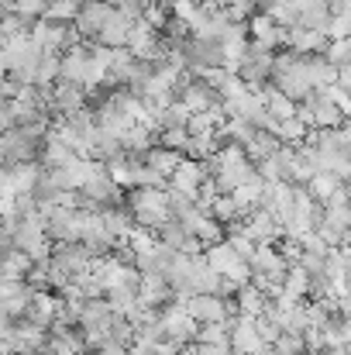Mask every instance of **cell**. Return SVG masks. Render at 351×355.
Here are the masks:
<instances>
[{
    "label": "cell",
    "instance_id": "3957f363",
    "mask_svg": "<svg viewBox=\"0 0 351 355\" xmlns=\"http://www.w3.org/2000/svg\"><path fill=\"white\" fill-rule=\"evenodd\" d=\"M269 83H272L279 94H286L289 101H296V104L307 101V97L314 94V83H310V73H307V55H296V52L276 55Z\"/></svg>",
    "mask_w": 351,
    "mask_h": 355
},
{
    "label": "cell",
    "instance_id": "30bf717a",
    "mask_svg": "<svg viewBox=\"0 0 351 355\" xmlns=\"http://www.w3.org/2000/svg\"><path fill=\"white\" fill-rule=\"evenodd\" d=\"M31 38L45 49V52H69L76 42H80V31L73 28V24H52V21H45V17H38L35 24H31Z\"/></svg>",
    "mask_w": 351,
    "mask_h": 355
},
{
    "label": "cell",
    "instance_id": "7a4b0ae2",
    "mask_svg": "<svg viewBox=\"0 0 351 355\" xmlns=\"http://www.w3.org/2000/svg\"><path fill=\"white\" fill-rule=\"evenodd\" d=\"M124 207H127L131 221L148 232H159L165 221H172L169 193L162 187H131V193L124 197Z\"/></svg>",
    "mask_w": 351,
    "mask_h": 355
},
{
    "label": "cell",
    "instance_id": "ba28073f",
    "mask_svg": "<svg viewBox=\"0 0 351 355\" xmlns=\"http://www.w3.org/2000/svg\"><path fill=\"white\" fill-rule=\"evenodd\" d=\"M45 94H48V114H52V121L69 118V114H76V111H83V107L90 104L87 90L76 87V83H69V80H62V76H59Z\"/></svg>",
    "mask_w": 351,
    "mask_h": 355
},
{
    "label": "cell",
    "instance_id": "1f68e13d",
    "mask_svg": "<svg viewBox=\"0 0 351 355\" xmlns=\"http://www.w3.org/2000/svg\"><path fill=\"white\" fill-rule=\"evenodd\" d=\"M190 355H234L231 342H197Z\"/></svg>",
    "mask_w": 351,
    "mask_h": 355
},
{
    "label": "cell",
    "instance_id": "d4e9b609",
    "mask_svg": "<svg viewBox=\"0 0 351 355\" xmlns=\"http://www.w3.org/2000/svg\"><path fill=\"white\" fill-rule=\"evenodd\" d=\"M282 290L286 293H293L296 300H303V297H310V272L296 262V266H289L286 269V279H282Z\"/></svg>",
    "mask_w": 351,
    "mask_h": 355
},
{
    "label": "cell",
    "instance_id": "e0dca14e",
    "mask_svg": "<svg viewBox=\"0 0 351 355\" xmlns=\"http://www.w3.org/2000/svg\"><path fill=\"white\" fill-rule=\"evenodd\" d=\"M134 24H138V21H131L127 14H120L114 7V14L107 17V24H104V31L97 35V42L107 45V49H127V38H131Z\"/></svg>",
    "mask_w": 351,
    "mask_h": 355
},
{
    "label": "cell",
    "instance_id": "7402d4cb",
    "mask_svg": "<svg viewBox=\"0 0 351 355\" xmlns=\"http://www.w3.org/2000/svg\"><path fill=\"white\" fill-rule=\"evenodd\" d=\"M234 304H237V314L255 318V314H262V311L269 307V297H265V290H262V286H255V283L248 279V283H241V286H237Z\"/></svg>",
    "mask_w": 351,
    "mask_h": 355
},
{
    "label": "cell",
    "instance_id": "5b68a950",
    "mask_svg": "<svg viewBox=\"0 0 351 355\" xmlns=\"http://www.w3.org/2000/svg\"><path fill=\"white\" fill-rule=\"evenodd\" d=\"M272 62H276V55H272L269 49L248 42V52L241 55V62H237L234 73L244 80L248 94H265V83H269V76H272Z\"/></svg>",
    "mask_w": 351,
    "mask_h": 355
},
{
    "label": "cell",
    "instance_id": "836d02e7",
    "mask_svg": "<svg viewBox=\"0 0 351 355\" xmlns=\"http://www.w3.org/2000/svg\"><path fill=\"white\" fill-rule=\"evenodd\" d=\"M276 3H282V0H258V10H272Z\"/></svg>",
    "mask_w": 351,
    "mask_h": 355
},
{
    "label": "cell",
    "instance_id": "52a82bcc",
    "mask_svg": "<svg viewBox=\"0 0 351 355\" xmlns=\"http://www.w3.org/2000/svg\"><path fill=\"white\" fill-rule=\"evenodd\" d=\"M183 307L200 321V324H228L234 314H237V304L221 297V293H193L183 300Z\"/></svg>",
    "mask_w": 351,
    "mask_h": 355
},
{
    "label": "cell",
    "instance_id": "83f0119b",
    "mask_svg": "<svg viewBox=\"0 0 351 355\" xmlns=\"http://www.w3.org/2000/svg\"><path fill=\"white\" fill-rule=\"evenodd\" d=\"M272 345H276L279 355H307V338H303L300 331H286V328H282Z\"/></svg>",
    "mask_w": 351,
    "mask_h": 355
},
{
    "label": "cell",
    "instance_id": "8fae6325",
    "mask_svg": "<svg viewBox=\"0 0 351 355\" xmlns=\"http://www.w3.org/2000/svg\"><path fill=\"white\" fill-rule=\"evenodd\" d=\"M111 14H114V0H83V3H80V10H76L73 28L80 31V38L97 42V35L104 31V24H107V17H111Z\"/></svg>",
    "mask_w": 351,
    "mask_h": 355
},
{
    "label": "cell",
    "instance_id": "f546056e",
    "mask_svg": "<svg viewBox=\"0 0 351 355\" xmlns=\"http://www.w3.org/2000/svg\"><path fill=\"white\" fill-rule=\"evenodd\" d=\"M324 55H327L334 66L351 62V38H331V42H327V49H324Z\"/></svg>",
    "mask_w": 351,
    "mask_h": 355
},
{
    "label": "cell",
    "instance_id": "44dd1931",
    "mask_svg": "<svg viewBox=\"0 0 351 355\" xmlns=\"http://www.w3.org/2000/svg\"><path fill=\"white\" fill-rule=\"evenodd\" d=\"M183 159H186V155H183V152H176V148H169V145H152L148 152H141V162H145V166H152L155 173H162L165 180L176 173V166H179Z\"/></svg>",
    "mask_w": 351,
    "mask_h": 355
},
{
    "label": "cell",
    "instance_id": "6da1fadb",
    "mask_svg": "<svg viewBox=\"0 0 351 355\" xmlns=\"http://www.w3.org/2000/svg\"><path fill=\"white\" fill-rule=\"evenodd\" d=\"M204 162H207V173H210V183L217 187V193H231L234 187L251 183V180H258V176H262V173H258V166L248 159V152H244L241 145H234V141L217 145Z\"/></svg>",
    "mask_w": 351,
    "mask_h": 355
},
{
    "label": "cell",
    "instance_id": "277c9868",
    "mask_svg": "<svg viewBox=\"0 0 351 355\" xmlns=\"http://www.w3.org/2000/svg\"><path fill=\"white\" fill-rule=\"evenodd\" d=\"M204 259H207V266H210L217 276L231 279L234 286H241V283H248V279H251V266H248V259L234 248L228 238H221L217 245L204 248Z\"/></svg>",
    "mask_w": 351,
    "mask_h": 355
},
{
    "label": "cell",
    "instance_id": "5bb4252c",
    "mask_svg": "<svg viewBox=\"0 0 351 355\" xmlns=\"http://www.w3.org/2000/svg\"><path fill=\"white\" fill-rule=\"evenodd\" d=\"M138 300H141L145 307L162 311V307H169V304L176 300V290L169 286V279H165V276H159V272H141V283H138Z\"/></svg>",
    "mask_w": 351,
    "mask_h": 355
},
{
    "label": "cell",
    "instance_id": "484cf974",
    "mask_svg": "<svg viewBox=\"0 0 351 355\" xmlns=\"http://www.w3.org/2000/svg\"><path fill=\"white\" fill-rule=\"evenodd\" d=\"M262 97H265V107H269V114H272L276 121L296 118V101H289V97H286V94H279L276 87H272V90H265Z\"/></svg>",
    "mask_w": 351,
    "mask_h": 355
},
{
    "label": "cell",
    "instance_id": "d6a6232c",
    "mask_svg": "<svg viewBox=\"0 0 351 355\" xmlns=\"http://www.w3.org/2000/svg\"><path fill=\"white\" fill-rule=\"evenodd\" d=\"M14 128V114H10V97L0 90V131Z\"/></svg>",
    "mask_w": 351,
    "mask_h": 355
},
{
    "label": "cell",
    "instance_id": "9c48e42d",
    "mask_svg": "<svg viewBox=\"0 0 351 355\" xmlns=\"http://www.w3.org/2000/svg\"><path fill=\"white\" fill-rule=\"evenodd\" d=\"M162 335H165L169 342H176V345H190V342H197V335H200V321H197L186 307L169 304V307H162Z\"/></svg>",
    "mask_w": 351,
    "mask_h": 355
},
{
    "label": "cell",
    "instance_id": "ac0fdd59",
    "mask_svg": "<svg viewBox=\"0 0 351 355\" xmlns=\"http://www.w3.org/2000/svg\"><path fill=\"white\" fill-rule=\"evenodd\" d=\"M282 141H279V135L276 131H269V128H251L248 131V138L241 141V148L248 152V159L251 162H262V159H269V155H276V148H279Z\"/></svg>",
    "mask_w": 351,
    "mask_h": 355
},
{
    "label": "cell",
    "instance_id": "603a6c76",
    "mask_svg": "<svg viewBox=\"0 0 351 355\" xmlns=\"http://www.w3.org/2000/svg\"><path fill=\"white\" fill-rule=\"evenodd\" d=\"M341 187H345V180H341V176H334V173H324V169H321V173H314V176H310V183H307V190H310V197H314L317 204H327Z\"/></svg>",
    "mask_w": 351,
    "mask_h": 355
},
{
    "label": "cell",
    "instance_id": "8992f818",
    "mask_svg": "<svg viewBox=\"0 0 351 355\" xmlns=\"http://www.w3.org/2000/svg\"><path fill=\"white\" fill-rule=\"evenodd\" d=\"M83 207H69V204H52V207H42V218H45V235L52 241H80L83 232Z\"/></svg>",
    "mask_w": 351,
    "mask_h": 355
},
{
    "label": "cell",
    "instance_id": "e575fe53",
    "mask_svg": "<svg viewBox=\"0 0 351 355\" xmlns=\"http://www.w3.org/2000/svg\"><path fill=\"white\" fill-rule=\"evenodd\" d=\"M341 3H345V0H327V7H331V10H338Z\"/></svg>",
    "mask_w": 351,
    "mask_h": 355
},
{
    "label": "cell",
    "instance_id": "7c38bea8",
    "mask_svg": "<svg viewBox=\"0 0 351 355\" xmlns=\"http://www.w3.org/2000/svg\"><path fill=\"white\" fill-rule=\"evenodd\" d=\"M210 180V173H207V162L204 159H183L179 166H176V173L169 176V187L172 190H179V193H190L193 200H197V193H200V187Z\"/></svg>",
    "mask_w": 351,
    "mask_h": 355
},
{
    "label": "cell",
    "instance_id": "cb8c5ba5",
    "mask_svg": "<svg viewBox=\"0 0 351 355\" xmlns=\"http://www.w3.org/2000/svg\"><path fill=\"white\" fill-rule=\"evenodd\" d=\"M207 211H210V218H217L224 228L234 225V221H244V211H241V204L234 200L231 193H217V197H214V204H210Z\"/></svg>",
    "mask_w": 351,
    "mask_h": 355
},
{
    "label": "cell",
    "instance_id": "f1b7e54d",
    "mask_svg": "<svg viewBox=\"0 0 351 355\" xmlns=\"http://www.w3.org/2000/svg\"><path fill=\"white\" fill-rule=\"evenodd\" d=\"M228 241H231V245L241 252V255H244V259H248V255L255 252V245H258V241L251 238V232L244 228V221H234V225H228Z\"/></svg>",
    "mask_w": 351,
    "mask_h": 355
},
{
    "label": "cell",
    "instance_id": "2e32d148",
    "mask_svg": "<svg viewBox=\"0 0 351 355\" xmlns=\"http://www.w3.org/2000/svg\"><path fill=\"white\" fill-rule=\"evenodd\" d=\"M244 228L251 232V238L258 241V245H272L276 238H282V228H279V221L265 211V207H255V211H248L244 214Z\"/></svg>",
    "mask_w": 351,
    "mask_h": 355
},
{
    "label": "cell",
    "instance_id": "d590c367",
    "mask_svg": "<svg viewBox=\"0 0 351 355\" xmlns=\"http://www.w3.org/2000/svg\"><path fill=\"white\" fill-rule=\"evenodd\" d=\"M345 193H348V200H351V176L345 180Z\"/></svg>",
    "mask_w": 351,
    "mask_h": 355
},
{
    "label": "cell",
    "instance_id": "4316f807",
    "mask_svg": "<svg viewBox=\"0 0 351 355\" xmlns=\"http://www.w3.org/2000/svg\"><path fill=\"white\" fill-rule=\"evenodd\" d=\"M276 135H279V141L282 145H303L307 141V135H310V128L303 124L300 118H286L276 124Z\"/></svg>",
    "mask_w": 351,
    "mask_h": 355
},
{
    "label": "cell",
    "instance_id": "d6986e66",
    "mask_svg": "<svg viewBox=\"0 0 351 355\" xmlns=\"http://www.w3.org/2000/svg\"><path fill=\"white\" fill-rule=\"evenodd\" d=\"M296 3V17L303 28H314V31H331V7L327 0H293Z\"/></svg>",
    "mask_w": 351,
    "mask_h": 355
},
{
    "label": "cell",
    "instance_id": "ffe728a7",
    "mask_svg": "<svg viewBox=\"0 0 351 355\" xmlns=\"http://www.w3.org/2000/svg\"><path fill=\"white\" fill-rule=\"evenodd\" d=\"M307 73H310L314 90H327V87L338 83V66H334L324 52H310V55H307Z\"/></svg>",
    "mask_w": 351,
    "mask_h": 355
},
{
    "label": "cell",
    "instance_id": "4dcf8cb0",
    "mask_svg": "<svg viewBox=\"0 0 351 355\" xmlns=\"http://www.w3.org/2000/svg\"><path fill=\"white\" fill-rule=\"evenodd\" d=\"M45 7H48V0H14V14H21V17L31 21V24L45 14Z\"/></svg>",
    "mask_w": 351,
    "mask_h": 355
},
{
    "label": "cell",
    "instance_id": "4fadbf2b",
    "mask_svg": "<svg viewBox=\"0 0 351 355\" xmlns=\"http://www.w3.org/2000/svg\"><path fill=\"white\" fill-rule=\"evenodd\" d=\"M228 328H231V349H234V355H251V352H258V349L265 345V338L258 335L255 318L234 314L231 321H228Z\"/></svg>",
    "mask_w": 351,
    "mask_h": 355
},
{
    "label": "cell",
    "instance_id": "9a60e30c",
    "mask_svg": "<svg viewBox=\"0 0 351 355\" xmlns=\"http://www.w3.org/2000/svg\"><path fill=\"white\" fill-rule=\"evenodd\" d=\"M286 49L296 52V55L324 52V49H327V35H324V31H314V28H303V24H293V28L286 31Z\"/></svg>",
    "mask_w": 351,
    "mask_h": 355
}]
</instances>
